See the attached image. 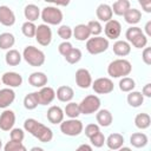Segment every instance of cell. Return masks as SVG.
Here are the masks:
<instances>
[{
	"instance_id": "obj_51",
	"label": "cell",
	"mask_w": 151,
	"mask_h": 151,
	"mask_svg": "<svg viewBox=\"0 0 151 151\" xmlns=\"http://www.w3.org/2000/svg\"><path fill=\"white\" fill-rule=\"evenodd\" d=\"M29 151H44V149H41V147H39V146H34V147H32Z\"/></svg>"
},
{
	"instance_id": "obj_10",
	"label": "cell",
	"mask_w": 151,
	"mask_h": 151,
	"mask_svg": "<svg viewBox=\"0 0 151 151\" xmlns=\"http://www.w3.org/2000/svg\"><path fill=\"white\" fill-rule=\"evenodd\" d=\"M35 40L41 46H48L51 44V41H52V31H51L48 25L41 24V25L37 26Z\"/></svg>"
},
{
	"instance_id": "obj_7",
	"label": "cell",
	"mask_w": 151,
	"mask_h": 151,
	"mask_svg": "<svg viewBox=\"0 0 151 151\" xmlns=\"http://www.w3.org/2000/svg\"><path fill=\"white\" fill-rule=\"evenodd\" d=\"M99 109H100V99H99L97 96H94V94L86 96V97L79 103L80 113H84V114L94 113V112L99 111Z\"/></svg>"
},
{
	"instance_id": "obj_38",
	"label": "cell",
	"mask_w": 151,
	"mask_h": 151,
	"mask_svg": "<svg viewBox=\"0 0 151 151\" xmlns=\"http://www.w3.org/2000/svg\"><path fill=\"white\" fill-rule=\"evenodd\" d=\"M87 27L90 29L91 35H93V37H99V34L103 32V26H101V24L98 20H91V21H88Z\"/></svg>"
},
{
	"instance_id": "obj_5",
	"label": "cell",
	"mask_w": 151,
	"mask_h": 151,
	"mask_svg": "<svg viewBox=\"0 0 151 151\" xmlns=\"http://www.w3.org/2000/svg\"><path fill=\"white\" fill-rule=\"evenodd\" d=\"M41 19L46 25H59L63 21V12L57 6H46L41 11Z\"/></svg>"
},
{
	"instance_id": "obj_48",
	"label": "cell",
	"mask_w": 151,
	"mask_h": 151,
	"mask_svg": "<svg viewBox=\"0 0 151 151\" xmlns=\"http://www.w3.org/2000/svg\"><path fill=\"white\" fill-rule=\"evenodd\" d=\"M142 94L143 97H146V98H150L151 97V84L147 83L146 85H144L143 90H142Z\"/></svg>"
},
{
	"instance_id": "obj_11",
	"label": "cell",
	"mask_w": 151,
	"mask_h": 151,
	"mask_svg": "<svg viewBox=\"0 0 151 151\" xmlns=\"http://www.w3.org/2000/svg\"><path fill=\"white\" fill-rule=\"evenodd\" d=\"M76 83L80 88H88L92 85V77L88 70L79 68L76 72Z\"/></svg>"
},
{
	"instance_id": "obj_9",
	"label": "cell",
	"mask_w": 151,
	"mask_h": 151,
	"mask_svg": "<svg viewBox=\"0 0 151 151\" xmlns=\"http://www.w3.org/2000/svg\"><path fill=\"white\" fill-rule=\"evenodd\" d=\"M92 88L98 94H107L111 93L114 88L113 81L110 78H98L94 81H92Z\"/></svg>"
},
{
	"instance_id": "obj_32",
	"label": "cell",
	"mask_w": 151,
	"mask_h": 151,
	"mask_svg": "<svg viewBox=\"0 0 151 151\" xmlns=\"http://www.w3.org/2000/svg\"><path fill=\"white\" fill-rule=\"evenodd\" d=\"M124 19H125V21H126L127 24H130V25H136V24H138V22L140 21V19H142V13H140L139 9H137V8H131V7H130V9L124 14Z\"/></svg>"
},
{
	"instance_id": "obj_35",
	"label": "cell",
	"mask_w": 151,
	"mask_h": 151,
	"mask_svg": "<svg viewBox=\"0 0 151 151\" xmlns=\"http://www.w3.org/2000/svg\"><path fill=\"white\" fill-rule=\"evenodd\" d=\"M38 105H39V101H38L37 92H32V93H28V94L25 96V98H24V106H25V109L34 110Z\"/></svg>"
},
{
	"instance_id": "obj_42",
	"label": "cell",
	"mask_w": 151,
	"mask_h": 151,
	"mask_svg": "<svg viewBox=\"0 0 151 151\" xmlns=\"http://www.w3.org/2000/svg\"><path fill=\"white\" fill-rule=\"evenodd\" d=\"M11 140H14V142H21L24 140L25 138V132L21 130V129H12L11 130Z\"/></svg>"
},
{
	"instance_id": "obj_4",
	"label": "cell",
	"mask_w": 151,
	"mask_h": 151,
	"mask_svg": "<svg viewBox=\"0 0 151 151\" xmlns=\"http://www.w3.org/2000/svg\"><path fill=\"white\" fill-rule=\"evenodd\" d=\"M125 37L127 39V42L132 44L136 48H143L147 44L146 35L144 34L142 28H139L137 26H131L130 28H127V31L125 33Z\"/></svg>"
},
{
	"instance_id": "obj_18",
	"label": "cell",
	"mask_w": 151,
	"mask_h": 151,
	"mask_svg": "<svg viewBox=\"0 0 151 151\" xmlns=\"http://www.w3.org/2000/svg\"><path fill=\"white\" fill-rule=\"evenodd\" d=\"M47 119L52 124H60L64 120V110L59 106H51L47 110Z\"/></svg>"
},
{
	"instance_id": "obj_26",
	"label": "cell",
	"mask_w": 151,
	"mask_h": 151,
	"mask_svg": "<svg viewBox=\"0 0 151 151\" xmlns=\"http://www.w3.org/2000/svg\"><path fill=\"white\" fill-rule=\"evenodd\" d=\"M24 15L27 19V21L29 22H34L39 17H40V9L37 5L34 4H29L25 7L24 9Z\"/></svg>"
},
{
	"instance_id": "obj_12",
	"label": "cell",
	"mask_w": 151,
	"mask_h": 151,
	"mask_svg": "<svg viewBox=\"0 0 151 151\" xmlns=\"http://www.w3.org/2000/svg\"><path fill=\"white\" fill-rule=\"evenodd\" d=\"M15 123V113L12 110H5L0 116V129L2 131H11Z\"/></svg>"
},
{
	"instance_id": "obj_1",
	"label": "cell",
	"mask_w": 151,
	"mask_h": 151,
	"mask_svg": "<svg viewBox=\"0 0 151 151\" xmlns=\"http://www.w3.org/2000/svg\"><path fill=\"white\" fill-rule=\"evenodd\" d=\"M24 129L28 133H31L33 137L39 139L41 143H48L53 138L52 130L50 127H47L46 125L41 124L40 122H38L37 119H33V118H28L25 120Z\"/></svg>"
},
{
	"instance_id": "obj_27",
	"label": "cell",
	"mask_w": 151,
	"mask_h": 151,
	"mask_svg": "<svg viewBox=\"0 0 151 151\" xmlns=\"http://www.w3.org/2000/svg\"><path fill=\"white\" fill-rule=\"evenodd\" d=\"M149 139H147V136L143 132H136V133H132L131 137H130V143L132 146L134 147H144L146 144H147Z\"/></svg>"
},
{
	"instance_id": "obj_19",
	"label": "cell",
	"mask_w": 151,
	"mask_h": 151,
	"mask_svg": "<svg viewBox=\"0 0 151 151\" xmlns=\"http://www.w3.org/2000/svg\"><path fill=\"white\" fill-rule=\"evenodd\" d=\"M105 143H106L107 147L111 151H116V150H119L123 146V144H124V137H123V134L117 133V132L116 133H111L106 138Z\"/></svg>"
},
{
	"instance_id": "obj_21",
	"label": "cell",
	"mask_w": 151,
	"mask_h": 151,
	"mask_svg": "<svg viewBox=\"0 0 151 151\" xmlns=\"http://www.w3.org/2000/svg\"><path fill=\"white\" fill-rule=\"evenodd\" d=\"M48 79H47V76L44 73V72H33L29 77H28V83L34 86V87H39V88H42L44 86H46Z\"/></svg>"
},
{
	"instance_id": "obj_44",
	"label": "cell",
	"mask_w": 151,
	"mask_h": 151,
	"mask_svg": "<svg viewBox=\"0 0 151 151\" xmlns=\"http://www.w3.org/2000/svg\"><path fill=\"white\" fill-rule=\"evenodd\" d=\"M99 131H100V129H99L98 124H88L85 127V134H86V137H88V139L91 137H93L96 133H98Z\"/></svg>"
},
{
	"instance_id": "obj_20",
	"label": "cell",
	"mask_w": 151,
	"mask_h": 151,
	"mask_svg": "<svg viewBox=\"0 0 151 151\" xmlns=\"http://www.w3.org/2000/svg\"><path fill=\"white\" fill-rule=\"evenodd\" d=\"M96 14H97V18L99 19V21H103V22L110 21L112 19V15H113L111 6L107 4H100L97 7Z\"/></svg>"
},
{
	"instance_id": "obj_2",
	"label": "cell",
	"mask_w": 151,
	"mask_h": 151,
	"mask_svg": "<svg viewBox=\"0 0 151 151\" xmlns=\"http://www.w3.org/2000/svg\"><path fill=\"white\" fill-rule=\"evenodd\" d=\"M132 71V65L126 59H116L107 66V73L112 78H124Z\"/></svg>"
},
{
	"instance_id": "obj_36",
	"label": "cell",
	"mask_w": 151,
	"mask_h": 151,
	"mask_svg": "<svg viewBox=\"0 0 151 151\" xmlns=\"http://www.w3.org/2000/svg\"><path fill=\"white\" fill-rule=\"evenodd\" d=\"M136 87V81L130 77H124L119 80V88L123 92H131Z\"/></svg>"
},
{
	"instance_id": "obj_52",
	"label": "cell",
	"mask_w": 151,
	"mask_h": 151,
	"mask_svg": "<svg viewBox=\"0 0 151 151\" xmlns=\"http://www.w3.org/2000/svg\"><path fill=\"white\" fill-rule=\"evenodd\" d=\"M118 151H132V150H131L130 147H126V146H122V147H120Z\"/></svg>"
},
{
	"instance_id": "obj_29",
	"label": "cell",
	"mask_w": 151,
	"mask_h": 151,
	"mask_svg": "<svg viewBox=\"0 0 151 151\" xmlns=\"http://www.w3.org/2000/svg\"><path fill=\"white\" fill-rule=\"evenodd\" d=\"M21 59H22V55L17 50H8L7 53H6V55H5V61L9 66H17V65H19L20 61H21Z\"/></svg>"
},
{
	"instance_id": "obj_39",
	"label": "cell",
	"mask_w": 151,
	"mask_h": 151,
	"mask_svg": "<svg viewBox=\"0 0 151 151\" xmlns=\"http://www.w3.org/2000/svg\"><path fill=\"white\" fill-rule=\"evenodd\" d=\"M65 59H66V61L68 64H77L81 59V51L79 48H74L73 47L71 50V52L65 57Z\"/></svg>"
},
{
	"instance_id": "obj_15",
	"label": "cell",
	"mask_w": 151,
	"mask_h": 151,
	"mask_svg": "<svg viewBox=\"0 0 151 151\" xmlns=\"http://www.w3.org/2000/svg\"><path fill=\"white\" fill-rule=\"evenodd\" d=\"M1 81L11 87H19L22 84V77L17 72H5L1 77Z\"/></svg>"
},
{
	"instance_id": "obj_14",
	"label": "cell",
	"mask_w": 151,
	"mask_h": 151,
	"mask_svg": "<svg viewBox=\"0 0 151 151\" xmlns=\"http://www.w3.org/2000/svg\"><path fill=\"white\" fill-rule=\"evenodd\" d=\"M39 105H47L51 104L55 98V91L50 86H44L40 91L37 92Z\"/></svg>"
},
{
	"instance_id": "obj_47",
	"label": "cell",
	"mask_w": 151,
	"mask_h": 151,
	"mask_svg": "<svg viewBox=\"0 0 151 151\" xmlns=\"http://www.w3.org/2000/svg\"><path fill=\"white\" fill-rule=\"evenodd\" d=\"M139 4H140V6L143 7V9L146 13H150L151 12V0H140Z\"/></svg>"
},
{
	"instance_id": "obj_30",
	"label": "cell",
	"mask_w": 151,
	"mask_h": 151,
	"mask_svg": "<svg viewBox=\"0 0 151 151\" xmlns=\"http://www.w3.org/2000/svg\"><path fill=\"white\" fill-rule=\"evenodd\" d=\"M126 100H127V104L130 106L139 107L144 103V97H143L142 92H139V91H131V92H129Z\"/></svg>"
},
{
	"instance_id": "obj_31",
	"label": "cell",
	"mask_w": 151,
	"mask_h": 151,
	"mask_svg": "<svg viewBox=\"0 0 151 151\" xmlns=\"http://www.w3.org/2000/svg\"><path fill=\"white\" fill-rule=\"evenodd\" d=\"M15 44V38L12 33L5 32L0 34V48L1 50H11Z\"/></svg>"
},
{
	"instance_id": "obj_22",
	"label": "cell",
	"mask_w": 151,
	"mask_h": 151,
	"mask_svg": "<svg viewBox=\"0 0 151 151\" xmlns=\"http://www.w3.org/2000/svg\"><path fill=\"white\" fill-rule=\"evenodd\" d=\"M131 52V45L125 40H117L113 44V53L118 57H126Z\"/></svg>"
},
{
	"instance_id": "obj_6",
	"label": "cell",
	"mask_w": 151,
	"mask_h": 151,
	"mask_svg": "<svg viewBox=\"0 0 151 151\" xmlns=\"http://www.w3.org/2000/svg\"><path fill=\"white\" fill-rule=\"evenodd\" d=\"M109 48V40L103 37H93L86 40V50L90 54H100Z\"/></svg>"
},
{
	"instance_id": "obj_28",
	"label": "cell",
	"mask_w": 151,
	"mask_h": 151,
	"mask_svg": "<svg viewBox=\"0 0 151 151\" xmlns=\"http://www.w3.org/2000/svg\"><path fill=\"white\" fill-rule=\"evenodd\" d=\"M112 13L117 15H124L130 9V1L129 0H117L112 5Z\"/></svg>"
},
{
	"instance_id": "obj_43",
	"label": "cell",
	"mask_w": 151,
	"mask_h": 151,
	"mask_svg": "<svg viewBox=\"0 0 151 151\" xmlns=\"http://www.w3.org/2000/svg\"><path fill=\"white\" fill-rule=\"evenodd\" d=\"M72 48H73V46H72V44H71V42H68V41H63L61 44H59L58 51H59V53H60L61 55L66 57V55L71 52V50H72Z\"/></svg>"
},
{
	"instance_id": "obj_17",
	"label": "cell",
	"mask_w": 151,
	"mask_h": 151,
	"mask_svg": "<svg viewBox=\"0 0 151 151\" xmlns=\"http://www.w3.org/2000/svg\"><path fill=\"white\" fill-rule=\"evenodd\" d=\"M15 99V92L9 88H0V109H7Z\"/></svg>"
},
{
	"instance_id": "obj_16",
	"label": "cell",
	"mask_w": 151,
	"mask_h": 151,
	"mask_svg": "<svg viewBox=\"0 0 151 151\" xmlns=\"http://www.w3.org/2000/svg\"><path fill=\"white\" fill-rule=\"evenodd\" d=\"M15 22V15L14 12L8 6H0V24L4 26H13Z\"/></svg>"
},
{
	"instance_id": "obj_50",
	"label": "cell",
	"mask_w": 151,
	"mask_h": 151,
	"mask_svg": "<svg viewBox=\"0 0 151 151\" xmlns=\"http://www.w3.org/2000/svg\"><path fill=\"white\" fill-rule=\"evenodd\" d=\"M145 35H146V38L147 37H151V20H149L147 22H146V25H145Z\"/></svg>"
},
{
	"instance_id": "obj_40",
	"label": "cell",
	"mask_w": 151,
	"mask_h": 151,
	"mask_svg": "<svg viewBox=\"0 0 151 151\" xmlns=\"http://www.w3.org/2000/svg\"><path fill=\"white\" fill-rule=\"evenodd\" d=\"M58 35H59L63 40L67 41V40L73 35V31H72V28H71L70 26H67V25H61V26L58 28Z\"/></svg>"
},
{
	"instance_id": "obj_25",
	"label": "cell",
	"mask_w": 151,
	"mask_h": 151,
	"mask_svg": "<svg viewBox=\"0 0 151 151\" xmlns=\"http://www.w3.org/2000/svg\"><path fill=\"white\" fill-rule=\"evenodd\" d=\"M73 31V35L74 38L78 40V41H85V40H88L90 37H91V33H90V29L87 27V25L85 24H79L74 27Z\"/></svg>"
},
{
	"instance_id": "obj_49",
	"label": "cell",
	"mask_w": 151,
	"mask_h": 151,
	"mask_svg": "<svg viewBox=\"0 0 151 151\" xmlns=\"http://www.w3.org/2000/svg\"><path fill=\"white\" fill-rule=\"evenodd\" d=\"M76 151H93V150H92V146L91 145H88V144H81V145H79L76 149Z\"/></svg>"
},
{
	"instance_id": "obj_23",
	"label": "cell",
	"mask_w": 151,
	"mask_h": 151,
	"mask_svg": "<svg viewBox=\"0 0 151 151\" xmlns=\"http://www.w3.org/2000/svg\"><path fill=\"white\" fill-rule=\"evenodd\" d=\"M96 119H97V123L100 125V126H104V127H107L112 124V120H113V117H112V113L106 110V109H103V110H99L97 111V114H96Z\"/></svg>"
},
{
	"instance_id": "obj_53",
	"label": "cell",
	"mask_w": 151,
	"mask_h": 151,
	"mask_svg": "<svg viewBox=\"0 0 151 151\" xmlns=\"http://www.w3.org/2000/svg\"><path fill=\"white\" fill-rule=\"evenodd\" d=\"M17 151H27V149H26V147H25V145L22 144V145H21V146H20V147H19Z\"/></svg>"
},
{
	"instance_id": "obj_13",
	"label": "cell",
	"mask_w": 151,
	"mask_h": 151,
	"mask_svg": "<svg viewBox=\"0 0 151 151\" xmlns=\"http://www.w3.org/2000/svg\"><path fill=\"white\" fill-rule=\"evenodd\" d=\"M104 31H105V34L109 39H117L119 38L120 33H122V25L118 20H114V19H111L110 21L106 22L105 27H104Z\"/></svg>"
},
{
	"instance_id": "obj_46",
	"label": "cell",
	"mask_w": 151,
	"mask_h": 151,
	"mask_svg": "<svg viewBox=\"0 0 151 151\" xmlns=\"http://www.w3.org/2000/svg\"><path fill=\"white\" fill-rule=\"evenodd\" d=\"M142 59L146 65H151V47H145L142 54Z\"/></svg>"
},
{
	"instance_id": "obj_37",
	"label": "cell",
	"mask_w": 151,
	"mask_h": 151,
	"mask_svg": "<svg viewBox=\"0 0 151 151\" xmlns=\"http://www.w3.org/2000/svg\"><path fill=\"white\" fill-rule=\"evenodd\" d=\"M21 31L22 34L27 38H33L35 37V31H37V26L34 25V22H29V21H25L21 26Z\"/></svg>"
},
{
	"instance_id": "obj_45",
	"label": "cell",
	"mask_w": 151,
	"mask_h": 151,
	"mask_svg": "<svg viewBox=\"0 0 151 151\" xmlns=\"http://www.w3.org/2000/svg\"><path fill=\"white\" fill-rule=\"evenodd\" d=\"M22 145L21 142H14V140H9L6 143V145L4 146V151H17L20 146Z\"/></svg>"
},
{
	"instance_id": "obj_3",
	"label": "cell",
	"mask_w": 151,
	"mask_h": 151,
	"mask_svg": "<svg viewBox=\"0 0 151 151\" xmlns=\"http://www.w3.org/2000/svg\"><path fill=\"white\" fill-rule=\"evenodd\" d=\"M22 58L25 59V61L28 65H31L33 67L42 66L44 63H45V59H46L45 58V53L41 50H39V48H37V47H34L32 45L26 46L24 48Z\"/></svg>"
},
{
	"instance_id": "obj_41",
	"label": "cell",
	"mask_w": 151,
	"mask_h": 151,
	"mask_svg": "<svg viewBox=\"0 0 151 151\" xmlns=\"http://www.w3.org/2000/svg\"><path fill=\"white\" fill-rule=\"evenodd\" d=\"M105 140H106V138H105V136L103 134V132H98V133H96L93 137H91L90 138V142H91V144L94 146V147H101L104 144H105Z\"/></svg>"
},
{
	"instance_id": "obj_54",
	"label": "cell",
	"mask_w": 151,
	"mask_h": 151,
	"mask_svg": "<svg viewBox=\"0 0 151 151\" xmlns=\"http://www.w3.org/2000/svg\"><path fill=\"white\" fill-rule=\"evenodd\" d=\"M1 147H2V142H1V139H0V150H1Z\"/></svg>"
},
{
	"instance_id": "obj_24",
	"label": "cell",
	"mask_w": 151,
	"mask_h": 151,
	"mask_svg": "<svg viewBox=\"0 0 151 151\" xmlns=\"http://www.w3.org/2000/svg\"><path fill=\"white\" fill-rule=\"evenodd\" d=\"M73 96H74L73 88L70 87V86H66V85L60 86V87L57 90V92H55V97H57L60 101H63V103H70V101L72 100Z\"/></svg>"
},
{
	"instance_id": "obj_34",
	"label": "cell",
	"mask_w": 151,
	"mask_h": 151,
	"mask_svg": "<svg viewBox=\"0 0 151 151\" xmlns=\"http://www.w3.org/2000/svg\"><path fill=\"white\" fill-rule=\"evenodd\" d=\"M64 114H66L70 119H76L80 114L79 104L73 103V101H70L68 104H66V106L64 109Z\"/></svg>"
},
{
	"instance_id": "obj_55",
	"label": "cell",
	"mask_w": 151,
	"mask_h": 151,
	"mask_svg": "<svg viewBox=\"0 0 151 151\" xmlns=\"http://www.w3.org/2000/svg\"><path fill=\"white\" fill-rule=\"evenodd\" d=\"M107 151H111V150H107Z\"/></svg>"
},
{
	"instance_id": "obj_33",
	"label": "cell",
	"mask_w": 151,
	"mask_h": 151,
	"mask_svg": "<svg viewBox=\"0 0 151 151\" xmlns=\"http://www.w3.org/2000/svg\"><path fill=\"white\" fill-rule=\"evenodd\" d=\"M150 124H151V118L147 113H138L134 118V125L140 130L147 129Z\"/></svg>"
},
{
	"instance_id": "obj_8",
	"label": "cell",
	"mask_w": 151,
	"mask_h": 151,
	"mask_svg": "<svg viewBox=\"0 0 151 151\" xmlns=\"http://www.w3.org/2000/svg\"><path fill=\"white\" fill-rule=\"evenodd\" d=\"M83 123L80 120L76 119H68V120H63L60 123V131L66 134V136H71V137H76L79 136L83 132Z\"/></svg>"
}]
</instances>
